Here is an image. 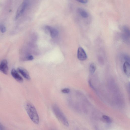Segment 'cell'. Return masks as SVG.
<instances>
[{
    "instance_id": "cell-2",
    "label": "cell",
    "mask_w": 130,
    "mask_h": 130,
    "mask_svg": "<svg viewBox=\"0 0 130 130\" xmlns=\"http://www.w3.org/2000/svg\"><path fill=\"white\" fill-rule=\"evenodd\" d=\"M52 109L58 120L64 125L68 126L69 123L66 118L57 105H54L52 106Z\"/></svg>"
},
{
    "instance_id": "cell-9",
    "label": "cell",
    "mask_w": 130,
    "mask_h": 130,
    "mask_svg": "<svg viewBox=\"0 0 130 130\" xmlns=\"http://www.w3.org/2000/svg\"><path fill=\"white\" fill-rule=\"evenodd\" d=\"M123 69L124 74L128 77L130 76V66L129 62L125 61L123 66Z\"/></svg>"
},
{
    "instance_id": "cell-10",
    "label": "cell",
    "mask_w": 130,
    "mask_h": 130,
    "mask_svg": "<svg viewBox=\"0 0 130 130\" xmlns=\"http://www.w3.org/2000/svg\"><path fill=\"white\" fill-rule=\"evenodd\" d=\"M77 10L78 12L83 18H86L88 17V14L84 9L79 8H77Z\"/></svg>"
},
{
    "instance_id": "cell-8",
    "label": "cell",
    "mask_w": 130,
    "mask_h": 130,
    "mask_svg": "<svg viewBox=\"0 0 130 130\" xmlns=\"http://www.w3.org/2000/svg\"><path fill=\"white\" fill-rule=\"evenodd\" d=\"M17 71L26 79H30V77L29 75L28 71L25 69L21 67H19L17 69Z\"/></svg>"
},
{
    "instance_id": "cell-7",
    "label": "cell",
    "mask_w": 130,
    "mask_h": 130,
    "mask_svg": "<svg viewBox=\"0 0 130 130\" xmlns=\"http://www.w3.org/2000/svg\"><path fill=\"white\" fill-rule=\"evenodd\" d=\"M11 73L13 77L18 82H22L23 81V78L15 69H13L11 70Z\"/></svg>"
},
{
    "instance_id": "cell-11",
    "label": "cell",
    "mask_w": 130,
    "mask_h": 130,
    "mask_svg": "<svg viewBox=\"0 0 130 130\" xmlns=\"http://www.w3.org/2000/svg\"><path fill=\"white\" fill-rule=\"evenodd\" d=\"M96 69V67L95 64L92 63L89 66V71L91 74H93Z\"/></svg>"
},
{
    "instance_id": "cell-19",
    "label": "cell",
    "mask_w": 130,
    "mask_h": 130,
    "mask_svg": "<svg viewBox=\"0 0 130 130\" xmlns=\"http://www.w3.org/2000/svg\"><path fill=\"white\" fill-rule=\"evenodd\" d=\"M27 60H31L34 59L33 57L31 55H29L26 58Z\"/></svg>"
},
{
    "instance_id": "cell-22",
    "label": "cell",
    "mask_w": 130,
    "mask_h": 130,
    "mask_svg": "<svg viewBox=\"0 0 130 130\" xmlns=\"http://www.w3.org/2000/svg\"><path fill=\"white\" fill-rule=\"evenodd\" d=\"M4 129V127L2 124L0 123V130Z\"/></svg>"
},
{
    "instance_id": "cell-20",
    "label": "cell",
    "mask_w": 130,
    "mask_h": 130,
    "mask_svg": "<svg viewBox=\"0 0 130 130\" xmlns=\"http://www.w3.org/2000/svg\"><path fill=\"white\" fill-rule=\"evenodd\" d=\"M88 83L89 84V85L90 86V87L92 88L94 90H95V88H94V87H93V85H92V84L91 81V80H89L88 81Z\"/></svg>"
},
{
    "instance_id": "cell-1",
    "label": "cell",
    "mask_w": 130,
    "mask_h": 130,
    "mask_svg": "<svg viewBox=\"0 0 130 130\" xmlns=\"http://www.w3.org/2000/svg\"><path fill=\"white\" fill-rule=\"evenodd\" d=\"M26 110L31 120L35 124H38L39 123V116L34 105L29 102L27 103L25 106Z\"/></svg>"
},
{
    "instance_id": "cell-12",
    "label": "cell",
    "mask_w": 130,
    "mask_h": 130,
    "mask_svg": "<svg viewBox=\"0 0 130 130\" xmlns=\"http://www.w3.org/2000/svg\"><path fill=\"white\" fill-rule=\"evenodd\" d=\"M122 30L123 32V34L130 37V30L128 27L125 26H123L122 28Z\"/></svg>"
},
{
    "instance_id": "cell-13",
    "label": "cell",
    "mask_w": 130,
    "mask_h": 130,
    "mask_svg": "<svg viewBox=\"0 0 130 130\" xmlns=\"http://www.w3.org/2000/svg\"><path fill=\"white\" fill-rule=\"evenodd\" d=\"M122 37L123 40L125 42L127 43H129L130 42V37L123 33L122 35Z\"/></svg>"
},
{
    "instance_id": "cell-4",
    "label": "cell",
    "mask_w": 130,
    "mask_h": 130,
    "mask_svg": "<svg viewBox=\"0 0 130 130\" xmlns=\"http://www.w3.org/2000/svg\"><path fill=\"white\" fill-rule=\"evenodd\" d=\"M77 56L78 59L81 61L86 60L87 58L86 52L81 47H79L78 49Z\"/></svg>"
},
{
    "instance_id": "cell-5",
    "label": "cell",
    "mask_w": 130,
    "mask_h": 130,
    "mask_svg": "<svg viewBox=\"0 0 130 130\" xmlns=\"http://www.w3.org/2000/svg\"><path fill=\"white\" fill-rule=\"evenodd\" d=\"M45 29L46 31L50 33V35L52 38L56 37L58 34L59 32L57 29L51 26H46Z\"/></svg>"
},
{
    "instance_id": "cell-3",
    "label": "cell",
    "mask_w": 130,
    "mask_h": 130,
    "mask_svg": "<svg viewBox=\"0 0 130 130\" xmlns=\"http://www.w3.org/2000/svg\"><path fill=\"white\" fill-rule=\"evenodd\" d=\"M28 0H24L23 1L17 10L15 17L16 20L22 15L28 5Z\"/></svg>"
},
{
    "instance_id": "cell-14",
    "label": "cell",
    "mask_w": 130,
    "mask_h": 130,
    "mask_svg": "<svg viewBox=\"0 0 130 130\" xmlns=\"http://www.w3.org/2000/svg\"><path fill=\"white\" fill-rule=\"evenodd\" d=\"M102 118L107 123H110L112 122L111 118L107 116L103 115L102 116Z\"/></svg>"
},
{
    "instance_id": "cell-6",
    "label": "cell",
    "mask_w": 130,
    "mask_h": 130,
    "mask_svg": "<svg viewBox=\"0 0 130 130\" xmlns=\"http://www.w3.org/2000/svg\"><path fill=\"white\" fill-rule=\"evenodd\" d=\"M0 71L4 74H7L8 72V62L6 60H2L0 63Z\"/></svg>"
},
{
    "instance_id": "cell-15",
    "label": "cell",
    "mask_w": 130,
    "mask_h": 130,
    "mask_svg": "<svg viewBox=\"0 0 130 130\" xmlns=\"http://www.w3.org/2000/svg\"><path fill=\"white\" fill-rule=\"evenodd\" d=\"M61 92L63 93H68L70 92V89L68 88H65L62 89Z\"/></svg>"
},
{
    "instance_id": "cell-21",
    "label": "cell",
    "mask_w": 130,
    "mask_h": 130,
    "mask_svg": "<svg viewBox=\"0 0 130 130\" xmlns=\"http://www.w3.org/2000/svg\"><path fill=\"white\" fill-rule=\"evenodd\" d=\"M103 59L101 57H99V58L98 60L99 61V62H100V63H101V64H102L103 63Z\"/></svg>"
},
{
    "instance_id": "cell-17",
    "label": "cell",
    "mask_w": 130,
    "mask_h": 130,
    "mask_svg": "<svg viewBox=\"0 0 130 130\" xmlns=\"http://www.w3.org/2000/svg\"><path fill=\"white\" fill-rule=\"evenodd\" d=\"M1 31L2 33H4L6 31L5 27L3 26H1Z\"/></svg>"
},
{
    "instance_id": "cell-18",
    "label": "cell",
    "mask_w": 130,
    "mask_h": 130,
    "mask_svg": "<svg viewBox=\"0 0 130 130\" xmlns=\"http://www.w3.org/2000/svg\"><path fill=\"white\" fill-rule=\"evenodd\" d=\"M77 1L79 2L83 3L86 4L88 2V0H76Z\"/></svg>"
},
{
    "instance_id": "cell-16",
    "label": "cell",
    "mask_w": 130,
    "mask_h": 130,
    "mask_svg": "<svg viewBox=\"0 0 130 130\" xmlns=\"http://www.w3.org/2000/svg\"><path fill=\"white\" fill-rule=\"evenodd\" d=\"M124 58L125 61L129 62L130 58L129 56L125 54L124 55Z\"/></svg>"
}]
</instances>
